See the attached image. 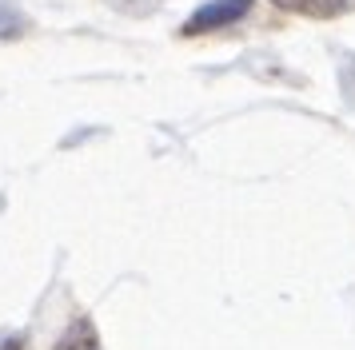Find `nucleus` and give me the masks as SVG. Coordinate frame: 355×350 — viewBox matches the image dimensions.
Wrapping results in <instances>:
<instances>
[{
    "label": "nucleus",
    "instance_id": "f257e3e1",
    "mask_svg": "<svg viewBox=\"0 0 355 350\" xmlns=\"http://www.w3.org/2000/svg\"><path fill=\"white\" fill-rule=\"evenodd\" d=\"M252 12V0H208L200 4L188 20H184V36H200V32H216V28H227L243 16Z\"/></svg>",
    "mask_w": 355,
    "mask_h": 350
},
{
    "label": "nucleus",
    "instance_id": "f03ea898",
    "mask_svg": "<svg viewBox=\"0 0 355 350\" xmlns=\"http://www.w3.org/2000/svg\"><path fill=\"white\" fill-rule=\"evenodd\" d=\"M272 4H275V8H288V12H300V16H315V20H323V16H339L347 0H272Z\"/></svg>",
    "mask_w": 355,
    "mask_h": 350
},
{
    "label": "nucleus",
    "instance_id": "7ed1b4c3",
    "mask_svg": "<svg viewBox=\"0 0 355 350\" xmlns=\"http://www.w3.org/2000/svg\"><path fill=\"white\" fill-rule=\"evenodd\" d=\"M56 350H100V338H96V331H92V322L76 318V322H72V326L60 334Z\"/></svg>",
    "mask_w": 355,
    "mask_h": 350
},
{
    "label": "nucleus",
    "instance_id": "20e7f679",
    "mask_svg": "<svg viewBox=\"0 0 355 350\" xmlns=\"http://www.w3.org/2000/svg\"><path fill=\"white\" fill-rule=\"evenodd\" d=\"M24 28H28V20H24L17 8H8V4L0 0V40H12V36H20Z\"/></svg>",
    "mask_w": 355,
    "mask_h": 350
},
{
    "label": "nucleus",
    "instance_id": "39448f33",
    "mask_svg": "<svg viewBox=\"0 0 355 350\" xmlns=\"http://www.w3.org/2000/svg\"><path fill=\"white\" fill-rule=\"evenodd\" d=\"M112 8H120V12H128V16H148L152 8H160L164 0H108Z\"/></svg>",
    "mask_w": 355,
    "mask_h": 350
}]
</instances>
